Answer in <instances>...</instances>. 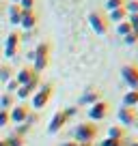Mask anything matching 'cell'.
I'll use <instances>...</instances> for the list:
<instances>
[{
	"label": "cell",
	"mask_w": 138,
	"mask_h": 146,
	"mask_svg": "<svg viewBox=\"0 0 138 146\" xmlns=\"http://www.w3.org/2000/svg\"><path fill=\"white\" fill-rule=\"evenodd\" d=\"M138 120V110L136 108H121L119 110V123L123 125V127H132V125H136Z\"/></svg>",
	"instance_id": "8"
},
{
	"label": "cell",
	"mask_w": 138,
	"mask_h": 146,
	"mask_svg": "<svg viewBox=\"0 0 138 146\" xmlns=\"http://www.w3.org/2000/svg\"><path fill=\"white\" fill-rule=\"evenodd\" d=\"M78 146H93V142H78Z\"/></svg>",
	"instance_id": "34"
},
{
	"label": "cell",
	"mask_w": 138,
	"mask_h": 146,
	"mask_svg": "<svg viewBox=\"0 0 138 146\" xmlns=\"http://www.w3.org/2000/svg\"><path fill=\"white\" fill-rule=\"evenodd\" d=\"M17 5H19V9H24V11H32V5H35V0H19Z\"/></svg>",
	"instance_id": "29"
},
{
	"label": "cell",
	"mask_w": 138,
	"mask_h": 146,
	"mask_svg": "<svg viewBox=\"0 0 138 146\" xmlns=\"http://www.w3.org/2000/svg\"><path fill=\"white\" fill-rule=\"evenodd\" d=\"M17 88H19V84L15 82V80H9V82H7V92L15 95V92H17Z\"/></svg>",
	"instance_id": "28"
},
{
	"label": "cell",
	"mask_w": 138,
	"mask_h": 146,
	"mask_svg": "<svg viewBox=\"0 0 138 146\" xmlns=\"http://www.w3.org/2000/svg\"><path fill=\"white\" fill-rule=\"evenodd\" d=\"M37 118H39V116L35 114V112H30V114H28V118H26V123H28V125H35V123H37Z\"/></svg>",
	"instance_id": "32"
},
{
	"label": "cell",
	"mask_w": 138,
	"mask_h": 146,
	"mask_svg": "<svg viewBox=\"0 0 138 146\" xmlns=\"http://www.w3.org/2000/svg\"><path fill=\"white\" fill-rule=\"evenodd\" d=\"M123 144V140H115V137H106V140L101 142L99 146H121Z\"/></svg>",
	"instance_id": "27"
},
{
	"label": "cell",
	"mask_w": 138,
	"mask_h": 146,
	"mask_svg": "<svg viewBox=\"0 0 138 146\" xmlns=\"http://www.w3.org/2000/svg\"><path fill=\"white\" fill-rule=\"evenodd\" d=\"M125 11H127L129 15L138 13V0H127V2H125Z\"/></svg>",
	"instance_id": "23"
},
{
	"label": "cell",
	"mask_w": 138,
	"mask_h": 146,
	"mask_svg": "<svg viewBox=\"0 0 138 146\" xmlns=\"http://www.w3.org/2000/svg\"><path fill=\"white\" fill-rule=\"evenodd\" d=\"M136 41H138V35H134V32H129L127 36H123V43H125V45H134Z\"/></svg>",
	"instance_id": "30"
},
{
	"label": "cell",
	"mask_w": 138,
	"mask_h": 146,
	"mask_svg": "<svg viewBox=\"0 0 138 146\" xmlns=\"http://www.w3.org/2000/svg\"><path fill=\"white\" fill-rule=\"evenodd\" d=\"M127 22H129V26H132V32H134V35H138V13L127 15Z\"/></svg>",
	"instance_id": "25"
},
{
	"label": "cell",
	"mask_w": 138,
	"mask_h": 146,
	"mask_svg": "<svg viewBox=\"0 0 138 146\" xmlns=\"http://www.w3.org/2000/svg\"><path fill=\"white\" fill-rule=\"evenodd\" d=\"M108 137H115V140H125L127 137V131H125L123 125H112L108 129Z\"/></svg>",
	"instance_id": "14"
},
{
	"label": "cell",
	"mask_w": 138,
	"mask_h": 146,
	"mask_svg": "<svg viewBox=\"0 0 138 146\" xmlns=\"http://www.w3.org/2000/svg\"><path fill=\"white\" fill-rule=\"evenodd\" d=\"M123 105L125 108H136L138 105V90H127L123 95Z\"/></svg>",
	"instance_id": "15"
},
{
	"label": "cell",
	"mask_w": 138,
	"mask_h": 146,
	"mask_svg": "<svg viewBox=\"0 0 138 146\" xmlns=\"http://www.w3.org/2000/svg\"><path fill=\"white\" fill-rule=\"evenodd\" d=\"M60 146H78V142H76V140H74V142H63Z\"/></svg>",
	"instance_id": "33"
},
{
	"label": "cell",
	"mask_w": 138,
	"mask_h": 146,
	"mask_svg": "<svg viewBox=\"0 0 138 146\" xmlns=\"http://www.w3.org/2000/svg\"><path fill=\"white\" fill-rule=\"evenodd\" d=\"M108 114H110V103L104 99H99L97 103H93L88 108V118L91 120H104Z\"/></svg>",
	"instance_id": "5"
},
{
	"label": "cell",
	"mask_w": 138,
	"mask_h": 146,
	"mask_svg": "<svg viewBox=\"0 0 138 146\" xmlns=\"http://www.w3.org/2000/svg\"><path fill=\"white\" fill-rule=\"evenodd\" d=\"M99 99H101V92L97 90V88H88V90L82 95V99H80V105H93Z\"/></svg>",
	"instance_id": "13"
},
{
	"label": "cell",
	"mask_w": 138,
	"mask_h": 146,
	"mask_svg": "<svg viewBox=\"0 0 138 146\" xmlns=\"http://www.w3.org/2000/svg\"><path fill=\"white\" fill-rule=\"evenodd\" d=\"M121 146H129V142H127V137H125V140H123V144H121Z\"/></svg>",
	"instance_id": "36"
},
{
	"label": "cell",
	"mask_w": 138,
	"mask_h": 146,
	"mask_svg": "<svg viewBox=\"0 0 138 146\" xmlns=\"http://www.w3.org/2000/svg\"><path fill=\"white\" fill-rule=\"evenodd\" d=\"M125 2H127V0H108V2H106V9L108 11L121 9V7H125Z\"/></svg>",
	"instance_id": "21"
},
{
	"label": "cell",
	"mask_w": 138,
	"mask_h": 146,
	"mask_svg": "<svg viewBox=\"0 0 138 146\" xmlns=\"http://www.w3.org/2000/svg\"><path fill=\"white\" fill-rule=\"evenodd\" d=\"M129 146H138V142H129Z\"/></svg>",
	"instance_id": "37"
},
{
	"label": "cell",
	"mask_w": 138,
	"mask_h": 146,
	"mask_svg": "<svg viewBox=\"0 0 138 146\" xmlns=\"http://www.w3.org/2000/svg\"><path fill=\"white\" fill-rule=\"evenodd\" d=\"M9 120H11L9 110H0V127H7V125H9Z\"/></svg>",
	"instance_id": "26"
},
{
	"label": "cell",
	"mask_w": 138,
	"mask_h": 146,
	"mask_svg": "<svg viewBox=\"0 0 138 146\" xmlns=\"http://www.w3.org/2000/svg\"><path fill=\"white\" fill-rule=\"evenodd\" d=\"M13 101H15V95L5 92V95L0 97V110H11L13 108Z\"/></svg>",
	"instance_id": "18"
},
{
	"label": "cell",
	"mask_w": 138,
	"mask_h": 146,
	"mask_svg": "<svg viewBox=\"0 0 138 146\" xmlns=\"http://www.w3.org/2000/svg\"><path fill=\"white\" fill-rule=\"evenodd\" d=\"M0 80H5V82L13 80V75H11V67H7V64H2V67H0Z\"/></svg>",
	"instance_id": "22"
},
{
	"label": "cell",
	"mask_w": 138,
	"mask_h": 146,
	"mask_svg": "<svg viewBox=\"0 0 138 146\" xmlns=\"http://www.w3.org/2000/svg\"><path fill=\"white\" fill-rule=\"evenodd\" d=\"M35 75H39V73L35 71L32 67H22V69H19L17 73H15V78H13V80H15V82L19 84V86H26V84L30 82V80L35 78Z\"/></svg>",
	"instance_id": "10"
},
{
	"label": "cell",
	"mask_w": 138,
	"mask_h": 146,
	"mask_svg": "<svg viewBox=\"0 0 138 146\" xmlns=\"http://www.w3.org/2000/svg\"><path fill=\"white\" fill-rule=\"evenodd\" d=\"M30 131V125L28 123H22V125H17V129H15V135H19V137H26V133Z\"/></svg>",
	"instance_id": "24"
},
{
	"label": "cell",
	"mask_w": 138,
	"mask_h": 146,
	"mask_svg": "<svg viewBox=\"0 0 138 146\" xmlns=\"http://www.w3.org/2000/svg\"><path fill=\"white\" fill-rule=\"evenodd\" d=\"M17 2H19V0H13V5H17Z\"/></svg>",
	"instance_id": "38"
},
{
	"label": "cell",
	"mask_w": 138,
	"mask_h": 146,
	"mask_svg": "<svg viewBox=\"0 0 138 146\" xmlns=\"http://www.w3.org/2000/svg\"><path fill=\"white\" fill-rule=\"evenodd\" d=\"M19 26H24L26 30H32V28L37 26V15H35V11H24V9H22V19H19Z\"/></svg>",
	"instance_id": "12"
},
{
	"label": "cell",
	"mask_w": 138,
	"mask_h": 146,
	"mask_svg": "<svg viewBox=\"0 0 138 146\" xmlns=\"http://www.w3.org/2000/svg\"><path fill=\"white\" fill-rule=\"evenodd\" d=\"M99 133V127L95 123H80L76 127L74 135H76V142H93Z\"/></svg>",
	"instance_id": "2"
},
{
	"label": "cell",
	"mask_w": 138,
	"mask_h": 146,
	"mask_svg": "<svg viewBox=\"0 0 138 146\" xmlns=\"http://www.w3.org/2000/svg\"><path fill=\"white\" fill-rule=\"evenodd\" d=\"M28 114H30V105L28 103H19V105H13V108L9 110V116H11V123H26Z\"/></svg>",
	"instance_id": "7"
},
{
	"label": "cell",
	"mask_w": 138,
	"mask_h": 146,
	"mask_svg": "<svg viewBox=\"0 0 138 146\" xmlns=\"http://www.w3.org/2000/svg\"><path fill=\"white\" fill-rule=\"evenodd\" d=\"M19 41H22V36H19L17 32H11V35L7 36V45H5V56H7V58H13V56L17 54Z\"/></svg>",
	"instance_id": "9"
},
{
	"label": "cell",
	"mask_w": 138,
	"mask_h": 146,
	"mask_svg": "<svg viewBox=\"0 0 138 146\" xmlns=\"http://www.w3.org/2000/svg\"><path fill=\"white\" fill-rule=\"evenodd\" d=\"M0 146H9V144H7V140H0Z\"/></svg>",
	"instance_id": "35"
},
{
	"label": "cell",
	"mask_w": 138,
	"mask_h": 146,
	"mask_svg": "<svg viewBox=\"0 0 138 146\" xmlns=\"http://www.w3.org/2000/svg\"><path fill=\"white\" fill-rule=\"evenodd\" d=\"M19 19H22V9H19V5H11L9 7V22L17 26Z\"/></svg>",
	"instance_id": "17"
},
{
	"label": "cell",
	"mask_w": 138,
	"mask_h": 146,
	"mask_svg": "<svg viewBox=\"0 0 138 146\" xmlns=\"http://www.w3.org/2000/svg\"><path fill=\"white\" fill-rule=\"evenodd\" d=\"M63 112H65V116H67V120H69L71 116H76V114H78V108L74 105V108H67V110H63Z\"/></svg>",
	"instance_id": "31"
},
{
	"label": "cell",
	"mask_w": 138,
	"mask_h": 146,
	"mask_svg": "<svg viewBox=\"0 0 138 146\" xmlns=\"http://www.w3.org/2000/svg\"><path fill=\"white\" fill-rule=\"evenodd\" d=\"M88 24L97 35H106L108 32V17L101 11H91L88 13Z\"/></svg>",
	"instance_id": "4"
},
{
	"label": "cell",
	"mask_w": 138,
	"mask_h": 146,
	"mask_svg": "<svg viewBox=\"0 0 138 146\" xmlns=\"http://www.w3.org/2000/svg\"><path fill=\"white\" fill-rule=\"evenodd\" d=\"M7 144H9V146H24V144H26V137H19V135L13 133V135L7 137Z\"/></svg>",
	"instance_id": "19"
},
{
	"label": "cell",
	"mask_w": 138,
	"mask_h": 146,
	"mask_svg": "<svg viewBox=\"0 0 138 146\" xmlns=\"http://www.w3.org/2000/svg\"><path fill=\"white\" fill-rule=\"evenodd\" d=\"M65 123H67V116H65V112L60 110V112H56V114L52 116V120H50V127H48V131H50V133H58L60 129L65 127Z\"/></svg>",
	"instance_id": "11"
},
{
	"label": "cell",
	"mask_w": 138,
	"mask_h": 146,
	"mask_svg": "<svg viewBox=\"0 0 138 146\" xmlns=\"http://www.w3.org/2000/svg\"><path fill=\"white\" fill-rule=\"evenodd\" d=\"M117 32H119V36H127L129 32H132V26H129L127 19H125V22H121L119 26H117Z\"/></svg>",
	"instance_id": "20"
},
{
	"label": "cell",
	"mask_w": 138,
	"mask_h": 146,
	"mask_svg": "<svg viewBox=\"0 0 138 146\" xmlns=\"http://www.w3.org/2000/svg\"><path fill=\"white\" fill-rule=\"evenodd\" d=\"M32 58H35V71L37 73H41L43 69L48 67V62H50V43H39L37 45V50L32 52Z\"/></svg>",
	"instance_id": "1"
},
{
	"label": "cell",
	"mask_w": 138,
	"mask_h": 146,
	"mask_svg": "<svg viewBox=\"0 0 138 146\" xmlns=\"http://www.w3.org/2000/svg\"><path fill=\"white\" fill-rule=\"evenodd\" d=\"M127 11H125V7H121V9H115V11H110V22H115V24H121V22H125L127 19Z\"/></svg>",
	"instance_id": "16"
},
{
	"label": "cell",
	"mask_w": 138,
	"mask_h": 146,
	"mask_svg": "<svg viewBox=\"0 0 138 146\" xmlns=\"http://www.w3.org/2000/svg\"><path fill=\"white\" fill-rule=\"evenodd\" d=\"M52 92H54V86H52V84H41L39 90L32 95V108L35 110H43L48 105V101L52 99Z\"/></svg>",
	"instance_id": "3"
},
{
	"label": "cell",
	"mask_w": 138,
	"mask_h": 146,
	"mask_svg": "<svg viewBox=\"0 0 138 146\" xmlns=\"http://www.w3.org/2000/svg\"><path fill=\"white\" fill-rule=\"evenodd\" d=\"M121 78L132 90H138V64H125L121 69Z\"/></svg>",
	"instance_id": "6"
}]
</instances>
